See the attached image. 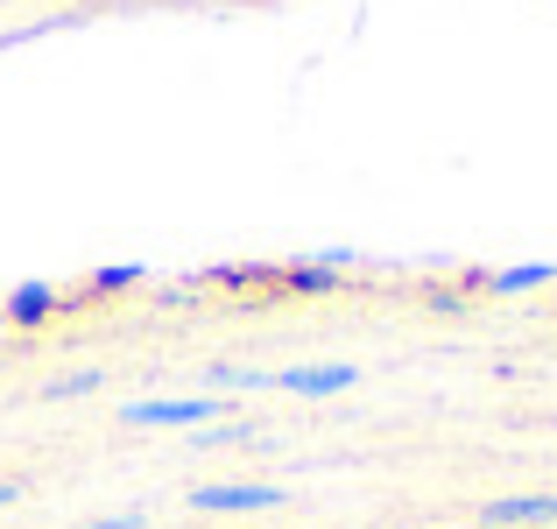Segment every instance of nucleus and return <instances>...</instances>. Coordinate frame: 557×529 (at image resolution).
I'll return each instance as SVG.
<instances>
[{
  "instance_id": "obj_1",
  "label": "nucleus",
  "mask_w": 557,
  "mask_h": 529,
  "mask_svg": "<svg viewBox=\"0 0 557 529\" xmlns=\"http://www.w3.org/2000/svg\"><path fill=\"white\" fill-rule=\"evenodd\" d=\"M219 403L212 395H149V403H127L121 423H163V431H177V423H212Z\"/></svg>"
},
{
  "instance_id": "obj_2",
  "label": "nucleus",
  "mask_w": 557,
  "mask_h": 529,
  "mask_svg": "<svg viewBox=\"0 0 557 529\" xmlns=\"http://www.w3.org/2000/svg\"><path fill=\"white\" fill-rule=\"evenodd\" d=\"M261 389H283V395H339V389H354L360 381V367H283V374H255Z\"/></svg>"
},
{
  "instance_id": "obj_3",
  "label": "nucleus",
  "mask_w": 557,
  "mask_h": 529,
  "mask_svg": "<svg viewBox=\"0 0 557 529\" xmlns=\"http://www.w3.org/2000/svg\"><path fill=\"white\" fill-rule=\"evenodd\" d=\"M190 502L219 508V516H240V508H275V502H283V488H240V480H233V488H198Z\"/></svg>"
},
{
  "instance_id": "obj_4",
  "label": "nucleus",
  "mask_w": 557,
  "mask_h": 529,
  "mask_svg": "<svg viewBox=\"0 0 557 529\" xmlns=\"http://www.w3.org/2000/svg\"><path fill=\"white\" fill-rule=\"evenodd\" d=\"M487 522H557V494H508V502L480 508Z\"/></svg>"
},
{
  "instance_id": "obj_5",
  "label": "nucleus",
  "mask_w": 557,
  "mask_h": 529,
  "mask_svg": "<svg viewBox=\"0 0 557 529\" xmlns=\"http://www.w3.org/2000/svg\"><path fill=\"white\" fill-rule=\"evenodd\" d=\"M550 283V261H530V269H508V275H487L494 297H516V290H544Z\"/></svg>"
},
{
  "instance_id": "obj_6",
  "label": "nucleus",
  "mask_w": 557,
  "mask_h": 529,
  "mask_svg": "<svg viewBox=\"0 0 557 529\" xmlns=\"http://www.w3.org/2000/svg\"><path fill=\"white\" fill-rule=\"evenodd\" d=\"M50 311H57V297H50V290H22V297H14L0 318H14V325H36V318H50Z\"/></svg>"
},
{
  "instance_id": "obj_7",
  "label": "nucleus",
  "mask_w": 557,
  "mask_h": 529,
  "mask_svg": "<svg viewBox=\"0 0 557 529\" xmlns=\"http://www.w3.org/2000/svg\"><path fill=\"white\" fill-rule=\"evenodd\" d=\"M8 502H14V488H8V480H0V508H8Z\"/></svg>"
}]
</instances>
